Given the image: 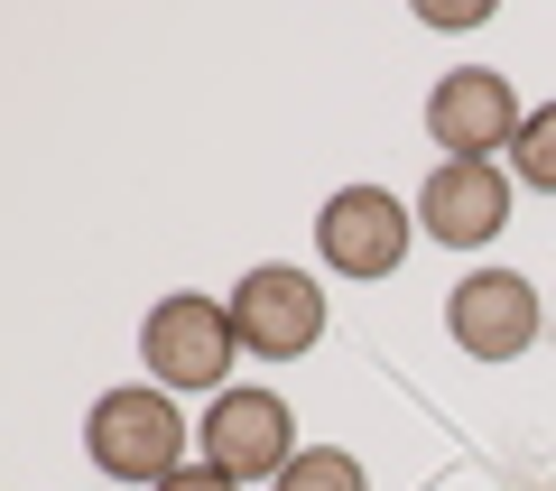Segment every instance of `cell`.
I'll use <instances>...</instances> for the list:
<instances>
[{"label":"cell","instance_id":"cell-1","mask_svg":"<svg viewBox=\"0 0 556 491\" xmlns=\"http://www.w3.org/2000/svg\"><path fill=\"white\" fill-rule=\"evenodd\" d=\"M84 454H93V473H112V482L159 491L167 473L186 464L177 390H149V380H130V390H102L93 417H84Z\"/></svg>","mask_w":556,"mask_h":491},{"label":"cell","instance_id":"cell-2","mask_svg":"<svg viewBox=\"0 0 556 491\" xmlns=\"http://www.w3.org/2000/svg\"><path fill=\"white\" fill-rule=\"evenodd\" d=\"M139 362H149V380L159 390H232V362H241V335H232V306L223 297H159L149 306V325H139Z\"/></svg>","mask_w":556,"mask_h":491},{"label":"cell","instance_id":"cell-3","mask_svg":"<svg viewBox=\"0 0 556 491\" xmlns=\"http://www.w3.org/2000/svg\"><path fill=\"white\" fill-rule=\"evenodd\" d=\"M223 306H232L241 353H260V362H298V353H316V343H325V288L306 269H288V260L241 269V288L223 297Z\"/></svg>","mask_w":556,"mask_h":491},{"label":"cell","instance_id":"cell-4","mask_svg":"<svg viewBox=\"0 0 556 491\" xmlns=\"http://www.w3.org/2000/svg\"><path fill=\"white\" fill-rule=\"evenodd\" d=\"M408 241H417V204H399L390 186H334L325 196V214H316V251H325V269L334 278H390L399 260H408Z\"/></svg>","mask_w":556,"mask_h":491},{"label":"cell","instance_id":"cell-5","mask_svg":"<svg viewBox=\"0 0 556 491\" xmlns=\"http://www.w3.org/2000/svg\"><path fill=\"white\" fill-rule=\"evenodd\" d=\"M195 445H204V464L232 473V482H278V473L298 464V417H288V399H278V390L232 380V390H214Z\"/></svg>","mask_w":556,"mask_h":491},{"label":"cell","instance_id":"cell-6","mask_svg":"<svg viewBox=\"0 0 556 491\" xmlns=\"http://www.w3.org/2000/svg\"><path fill=\"white\" fill-rule=\"evenodd\" d=\"M519 93H510V75L501 65H455V75L427 93V139H437L445 158H510V139H519Z\"/></svg>","mask_w":556,"mask_h":491},{"label":"cell","instance_id":"cell-7","mask_svg":"<svg viewBox=\"0 0 556 491\" xmlns=\"http://www.w3.org/2000/svg\"><path fill=\"white\" fill-rule=\"evenodd\" d=\"M510 223V167L501 158H437V177L417 186V232L445 251H482Z\"/></svg>","mask_w":556,"mask_h":491},{"label":"cell","instance_id":"cell-8","mask_svg":"<svg viewBox=\"0 0 556 491\" xmlns=\"http://www.w3.org/2000/svg\"><path fill=\"white\" fill-rule=\"evenodd\" d=\"M445 335L464 362H519L538 343V288L519 269H473L464 288H445Z\"/></svg>","mask_w":556,"mask_h":491},{"label":"cell","instance_id":"cell-9","mask_svg":"<svg viewBox=\"0 0 556 491\" xmlns=\"http://www.w3.org/2000/svg\"><path fill=\"white\" fill-rule=\"evenodd\" d=\"M529 196H556V102H538L529 121H519V139H510V158H501Z\"/></svg>","mask_w":556,"mask_h":491},{"label":"cell","instance_id":"cell-10","mask_svg":"<svg viewBox=\"0 0 556 491\" xmlns=\"http://www.w3.org/2000/svg\"><path fill=\"white\" fill-rule=\"evenodd\" d=\"M269 491H371V482H362V464L343 445H298V464L278 473Z\"/></svg>","mask_w":556,"mask_h":491},{"label":"cell","instance_id":"cell-11","mask_svg":"<svg viewBox=\"0 0 556 491\" xmlns=\"http://www.w3.org/2000/svg\"><path fill=\"white\" fill-rule=\"evenodd\" d=\"M159 491H241V482H232V473H214V464H177Z\"/></svg>","mask_w":556,"mask_h":491}]
</instances>
